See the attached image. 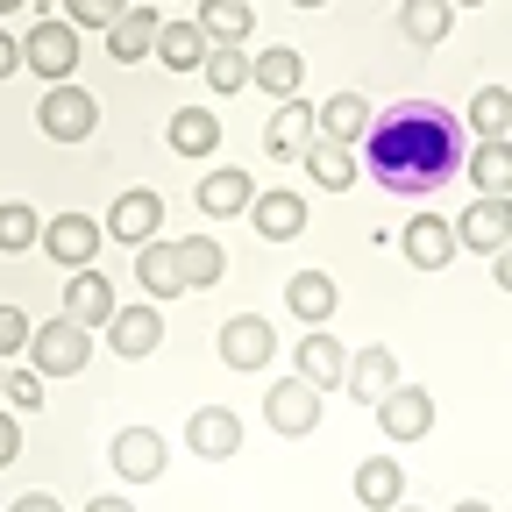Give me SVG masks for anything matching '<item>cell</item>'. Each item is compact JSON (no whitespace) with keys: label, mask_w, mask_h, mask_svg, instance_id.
Segmentation results:
<instances>
[{"label":"cell","mask_w":512,"mask_h":512,"mask_svg":"<svg viewBox=\"0 0 512 512\" xmlns=\"http://www.w3.org/2000/svg\"><path fill=\"white\" fill-rule=\"evenodd\" d=\"M463 164H470L463 121L448 114L441 100H399V107L370 114L363 171L392 192V200H427V192H441Z\"/></svg>","instance_id":"1"},{"label":"cell","mask_w":512,"mask_h":512,"mask_svg":"<svg viewBox=\"0 0 512 512\" xmlns=\"http://www.w3.org/2000/svg\"><path fill=\"white\" fill-rule=\"evenodd\" d=\"M86 363H93V328H79L72 313L43 320L29 335V370H43V377H79Z\"/></svg>","instance_id":"2"},{"label":"cell","mask_w":512,"mask_h":512,"mask_svg":"<svg viewBox=\"0 0 512 512\" xmlns=\"http://www.w3.org/2000/svg\"><path fill=\"white\" fill-rule=\"evenodd\" d=\"M36 128L50 143H86L93 128H100V100L86 93V86H43V100H36Z\"/></svg>","instance_id":"3"},{"label":"cell","mask_w":512,"mask_h":512,"mask_svg":"<svg viewBox=\"0 0 512 512\" xmlns=\"http://www.w3.org/2000/svg\"><path fill=\"white\" fill-rule=\"evenodd\" d=\"M22 64L43 79V86H64L79 72V29L64 22V15H43L29 36H22Z\"/></svg>","instance_id":"4"},{"label":"cell","mask_w":512,"mask_h":512,"mask_svg":"<svg viewBox=\"0 0 512 512\" xmlns=\"http://www.w3.org/2000/svg\"><path fill=\"white\" fill-rule=\"evenodd\" d=\"M214 349H221L228 370H271V356H278V328H271L264 313H228V320H221V335H214Z\"/></svg>","instance_id":"5"},{"label":"cell","mask_w":512,"mask_h":512,"mask_svg":"<svg viewBox=\"0 0 512 512\" xmlns=\"http://www.w3.org/2000/svg\"><path fill=\"white\" fill-rule=\"evenodd\" d=\"M264 420H271L285 441H306V434L320 427V384H306L299 370H292V377H278L271 392H264Z\"/></svg>","instance_id":"6"},{"label":"cell","mask_w":512,"mask_h":512,"mask_svg":"<svg viewBox=\"0 0 512 512\" xmlns=\"http://www.w3.org/2000/svg\"><path fill=\"white\" fill-rule=\"evenodd\" d=\"M107 463H114L121 484H157L164 463H171V448H164L157 427H121V434L107 441Z\"/></svg>","instance_id":"7"},{"label":"cell","mask_w":512,"mask_h":512,"mask_svg":"<svg viewBox=\"0 0 512 512\" xmlns=\"http://www.w3.org/2000/svg\"><path fill=\"white\" fill-rule=\"evenodd\" d=\"M100 221L93 214H57V221H43V256L50 264H64V271H93V256H100Z\"/></svg>","instance_id":"8"},{"label":"cell","mask_w":512,"mask_h":512,"mask_svg":"<svg viewBox=\"0 0 512 512\" xmlns=\"http://www.w3.org/2000/svg\"><path fill=\"white\" fill-rule=\"evenodd\" d=\"M377 427H384V441L434 434V392H427V384H392V392L377 399Z\"/></svg>","instance_id":"9"},{"label":"cell","mask_w":512,"mask_h":512,"mask_svg":"<svg viewBox=\"0 0 512 512\" xmlns=\"http://www.w3.org/2000/svg\"><path fill=\"white\" fill-rule=\"evenodd\" d=\"M399 249H406V264L413 271H448L456 264V221H441V214H413L406 228H399Z\"/></svg>","instance_id":"10"},{"label":"cell","mask_w":512,"mask_h":512,"mask_svg":"<svg viewBox=\"0 0 512 512\" xmlns=\"http://www.w3.org/2000/svg\"><path fill=\"white\" fill-rule=\"evenodd\" d=\"M114 242H128V249H143V242H157V228H164V200L150 185H136V192H121V200L107 207V221H100Z\"/></svg>","instance_id":"11"},{"label":"cell","mask_w":512,"mask_h":512,"mask_svg":"<svg viewBox=\"0 0 512 512\" xmlns=\"http://www.w3.org/2000/svg\"><path fill=\"white\" fill-rule=\"evenodd\" d=\"M157 342H164V313H157V299L114 306V320H107V349H114V356H157Z\"/></svg>","instance_id":"12"},{"label":"cell","mask_w":512,"mask_h":512,"mask_svg":"<svg viewBox=\"0 0 512 512\" xmlns=\"http://www.w3.org/2000/svg\"><path fill=\"white\" fill-rule=\"evenodd\" d=\"M320 143V107L313 100H278V114L264 121V150L271 157H306Z\"/></svg>","instance_id":"13"},{"label":"cell","mask_w":512,"mask_h":512,"mask_svg":"<svg viewBox=\"0 0 512 512\" xmlns=\"http://www.w3.org/2000/svg\"><path fill=\"white\" fill-rule=\"evenodd\" d=\"M456 242L463 249H477V256H498L505 242H512V200H477L463 207V221H456Z\"/></svg>","instance_id":"14"},{"label":"cell","mask_w":512,"mask_h":512,"mask_svg":"<svg viewBox=\"0 0 512 512\" xmlns=\"http://www.w3.org/2000/svg\"><path fill=\"white\" fill-rule=\"evenodd\" d=\"M392 384H406V377H399V356L384 349V342H370V349H356V356H349V377H342V392H349L356 406H377L384 392H392Z\"/></svg>","instance_id":"15"},{"label":"cell","mask_w":512,"mask_h":512,"mask_svg":"<svg viewBox=\"0 0 512 512\" xmlns=\"http://www.w3.org/2000/svg\"><path fill=\"white\" fill-rule=\"evenodd\" d=\"M185 448L192 456H207V463H228L235 448H242V420H235V406H200L185 420Z\"/></svg>","instance_id":"16"},{"label":"cell","mask_w":512,"mask_h":512,"mask_svg":"<svg viewBox=\"0 0 512 512\" xmlns=\"http://www.w3.org/2000/svg\"><path fill=\"white\" fill-rule=\"evenodd\" d=\"M249 86L271 93V100H299V86H306V57H299L292 43L256 50V57H249Z\"/></svg>","instance_id":"17"},{"label":"cell","mask_w":512,"mask_h":512,"mask_svg":"<svg viewBox=\"0 0 512 512\" xmlns=\"http://www.w3.org/2000/svg\"><path fill=\"white\" fill-rule=\"evenodd\" d=\"M292 370H299L306 384H320V392H335V384L349 377V349H342L328 328H306V342L292 349Z\"/></svg>","instance_id":"18"},{"label":"cell","mask_w":512,"mask_h":512,"mask_svg":"<svg viewBox=\"0 0 512 512\" xmlns=\"http://www.w3.org/2000/svg\"><path fill=\"white\" fill-rule=\"evenodd\" d=\"M249 228L264 235V242H292V235L306 228V200H299V192H285V185L256 192V200H249Z\"/></svg>","instance_id":"19"},{"label":"cell","mask_w":512,"mask_h":512,"mask_svg":"<svg viewBox=\"0 0 512 512\" xmlns=\"http://www.w3.org/2000/svg\"><path fill=\"white\" fill-rule=\"evenodd\" d=\"M157 29H164L157 8H121L114 29H107V57H114V64H143V57L157 50Z\"/></svg>","instance_id":"20"},{"label":"cell","mask_w":512,"mask_h":512,"mask_svg":"<svg viewBox=\"0 0 512 512\" xmlns=\"http://www.w3.org/2000/svg\"><path fill=\"white\" fill-rule=\"evenodd\" d=\"M136 285H143V299H157V306L185 292V271H178V242H164V235H157V242H143V249H136Z\"/></svg>","instance_id":"21"},{"label":"cell","mask_w":512,"mask_h":512,"mask_svg":"<svg viewBox=\"0 0 512 512\" xmlns=\"http://www.w3.org/2000/svg\"><path fill=\"white\" fill-rule=\"evenodd\" d=\"M214 221H228V214H249V200H256V178L242 171V164H221V171H207L200 178V192H192Z\"/></svg>","instance_id":"22"},{"label":"cell","mask_w":512,"mask_h":512,"mask_svg":"<svg viewBox=\"0 0 512 512\" xmlns=\"http://www.w3.org/2000/svg\"><path fill=\"white\" fill-rule=\"evenodd\" d=\"M285 306L306 320V328H328V320H335V306H342V292H335V278H328V271H292Z\"/></svg>","instance_id":"23"},{"label":"cell","mask_w":512,"mask_h":512,"mask_svg":"<svg viewBox=\"0 0 512 512\" xmlns=\"http://www.w3.org/2000/svg\"><path fill=\"white\" fill-rule=\"evenodd\" d=\"M114 285L100 278V271H72V285H64V313H72L79 320V328H107V320H114Z\"/></svg>","instance_id":"24"},{"label":"cell","mask_w":512,"mask_h":512,"mask_svg":"<svg viewBox=\"0 0 512 512\" xmlns=\"http://www.w3.org/2000/svg\"><path fill=\"white\" fill-rule=\"evenodd\" d=\"M356 498H363L370 512L406 505V470H399V456H363V463H356Z\"/></svg>","instance_id":"25"},{"label":"cell","mask_w":512,"mask_h":512,"mask_svg":"<svg viewBox=\"0 0 512 512\" xmlns=\"http://www.w3.org/2000/svg\"><path fill=\"white\" fill-rule=\"evenodd\" d=\"M164 143H171L178 157H214V143H221L214 107H178V114H171V128H164Z\"/></svg>","instance_id":"26"},{"label":"cell","mask_w":512,"mask_h":512,"mask_svg":"<svg viewBox=\"0 0 512 512\" xmlns=\"http://www.w3.org/2000/svg\"><path fill=\"white\" fill-rule=\"evenodd\" d=\"M399 29H406V43L434 50L448 29H456V0H399Z\"/></svg>","instance_id":"27"},{"label":"cell","mask_w":512,"mask_h":512,"mask_svg":"<svg viewBox=\"0 0 512 512\" xmlns=\"http://www.w3.org/2000/svg\"><path fill=\"white\" fill-rule=\"evenodd\" d=\"M207 29L200 22H164L157 29V64H171V72H200V64H207Z\"/></svg>","instance_id":"28"},{"label":"cell","mask_w":512,"mask_h":512,"mask_svg":"<svg viewBox=\"0 0 512 512\" xmlns=\"http://www.w3.org/2000/svg\"><path fill=\"white\" fill-rule=\"evenodd\" d=\"M463 171H470V185L484 192V200H512V136L505 143H477Z\"/></svg>","instance_id":"29"},{"label":"cell","mask_w":512,"mask_h":512,"mask_svg":"<svg viewBox=\"0 0 512 512\" xmlns=\"http://www.w3.org/2000/svg\"><path fill=\"white\" fill-rule=\"evenodd\" d=\"M463 121H470L477 143H505V136H512V93H505V86H477Z\"/></svg>","instance_id":"30"},{"label":"cell","mask_w":512,"mask_h":512,"mask_svg":"<svg viewBox=\"0 0 512 512\" xmlns=\"http://www.w3.org/2000/svg\"><path fill=\"white\" fill-rule=\"evenodd\" d=\"M320 136H328V143H363V136H370V100H363V93L320 100Z\"/></svg>","instance_id":"31"},{"label":"cell","mask_w":512,"mask_h":512,"mask_svg":"<svg viewBox=\"0 0 512 512\" xmlns=\"http://www.w3.org/2000/svg\"><path fill=\"white\" fill-rule=\"evenodd\" d=\"M178 271H185V292L221 285V271H228V249H221L214 235H185V242H178Z\"/></svg>","instance_id":"32"},{"label":"cell","mask_w":512,"mask_h":512,"mask_svg":"<svg viewBox=\"0 0 512 512\" xmlns=\"http://www.w3.org/2000/svg\"><path fill=\"white\" fill-rule=\"evenodd\" d=\"M207 29V43H249V29H256V15H249V0H200V15H192Z\"/></svg>","instance_id":"33"},{"label":"cell","mask_w":512,"mask_h":512,"mask_svg":"<svg viewBox=\"0 0 512 512\" xmlns=\"http://www.w3.org/2000/svg\"><path fill=\"white\" fill-rule=\"evenodd\" d=\"M356 171H363V164H356L349 143H328V136H320V143L306 150V178H313V185H328V192H349Z\"/></svg>","instance_id":"34"},{"label":"cell","mask_w":512,"mask_h":512,"mask_svg":"<svg viewBox=\"0 0 512 512\" xmlns=\"http://www.w3.org/2000/svg\"><path fill=\"white\" fill-rule=\"evenodd\" d=\"M36 242H43V214H36L29 200H0V249L22 256V249H36Z\"/></svg>","instance_id":"35"},{"label":"cell","mask_w":512,"mask_h":512,"mask_svg":"<svg viewBox=\"0 0 512 512\" xmlns=\"http://www.w3.org/2000/svg\"><path fill=\"white\" fill-rule=\"evenodd\" d=\"M200 72H207V86H214V93H249V57H242L235 43H214Z\"/></svg>","instance_id":"36"},{"label":"cell","mask_w":512,"mask_h":512,"mask_svg":"<svg viewBox=\"0 0 512 512\" xmlns=\"http://www.w3.org/2000/svg\"><path fill=\"white\" fill-rule=\"evenodd\" d=\"M121 8H128V0H64V22H72V29H114Z\"/></svg>","instance_id":"37"},{"label":"cell","mask_w":512,"mask_h":512,"mask_svg":"<svg viewBox=\"0 0 512 512\" xmlns=\"http://www.w3.org/2000/svg\"><path fill=\"white\" fill-rule=\"evenodd\" d=\"M0 399H8V413H36L43 406V370H8V392Z\"/></svg>","instance_id":"38"},{"label":"cell","mask_w":512,"mask_h":512,"mask_svg":"<svg viewBox=\"0 0 512 512\" xmlns=\"http://www.w3.org/2000/svg\"><path fill=\"white\" fill-rule=\"evenodd\" d=\"M29 335H36V328H29V313H22V306H0V363L22 356V349H29Z\"/></svg>","instance_id":"39"},{"label":"cell","mask_w":512,"mask_h":512,"mask_svg":"<svg viewBox=\"0 0 512 512\" xmlns=\"http://www.w3.org/2000/svg\"><path fill=\"white\" fill-rule=\"evenodd\" d=\"M15 456H22V420H15L8 406H0V470H8Z\"/></svg>","instance_id":"40"},{"label":"cell","mask_w":512,"mask_h":512,"mask_svg":"<svg viewBox=\"0 0 512 512\" xmlns=\"http://www.w3.org/2000/svg\"><path fill=\"white\" fill-rule=\"evenodd\" d=\"M8 72H22V43H15L8 29H0V79H8Z\"/></svg>","instance_id":"41"},{"label":"cell","mask_w":512,"mask_h":512,"mask_svg":"<svg viewBox=\"0 0 512 512\" xmlns=\"http://www.w3.org/2000/svg\"><path fill=\"white\" fill-rule=\"evenodd\" d=\"M8 512H64V505H57V498H50V491H29V498H15V505H8Z\"/></svg>","instance_id":"42"},{"label":"cell","mask_w":512,"mask_h":512,"mask_svg":"<svg viewBox=\"0 0 512 512\" xmlns=\"http://www.w3.org/2000/svg\"><path fill=\"white\" fill-rule=\"evenodd\" d=\"M491 278H498V292H512V242L491 256Z\"/></svg>","instance_id":"43"},{"label":"cell","mask_w":512,"mask_h":512,"mask_svg":"<svg viewBox=\"0 0 512 512\" xmlns=\"http://www.w3.org/2000/svg\"><path fill=\"white\" fill-rule=\"evenodd\" d=\"M86 512H136V505H128V498H114V491H107V498H93Z\"/></svg>","instance_id":"44"},{"label":"cell","mask_w":512,"mask_h":512,"mask_svg":"<svg viewBox=\"0 0 512 512\" xmlns=\"http://www.w3.org/2000/svg\"><path fill=\"white\" fill-rule=\"evenodd\" d=\"M448 512H491V505L484 498H463V505H448Z\"/></svg>","instance_id":"45"},{"label":"cell","mask_w":512,"mask_h":512,"mask_svg":"<svg viewBox=\"0 0 512 512\" xmlns=\"http://www.w3.org/2000/svg\"><path fill=\"white\" fill-rule=\"evenodd\" d=\"M15 8H29V0H0V15H15Z\"/></svg>","instance_id":"46"},{"label":"cell","mask_w":512,"mask_h":512,"mask_svg":"<svg viewBox=\"0 0 512 512\" xmlns=\"http://www.w3.org/2000/svg\"><path fill=\"white\" fill-rule=\"evenodd\" d=\"M292 8H328V0H292Z\"/></svg>","instance_id":"47"},{"label":"cell","mask_w":512,"mask_h":512,"mask_svg":"<svg viewBox=\"0 0 512 512\" xmlns=\"http://www.w3.org/2000/svg\"><path fill=\"white\" fill-rule=\"evenodd\" d=\"M0 392H8V363H0Z\"/></svg>","instance_id":"48"},{"label":"cell","mask_w":512,"mask_h":512,"mask_svg":"<svg viewBox=\"0 0 512 512\" xmlns=\"http://www.w3.org/2000/svg\"><path fill=\"white\" fill-rule=\"evenodd\" d=\"M456 8H484V0H456Z\"/></svg>","instance_id":"49"},{"label":"cell","mask_w":512,"mask_h":512,"mask_svg":"<svg viewBox=\"0 0 512 512\" xmlns=\"http://www.w3.org/2000/svg\"><path fill=\"white\" fill-rule=\"evenodd\" d=\"M392 512H420V505H392Z\"/></svg>","instance_id":"50"}]
</instances>
